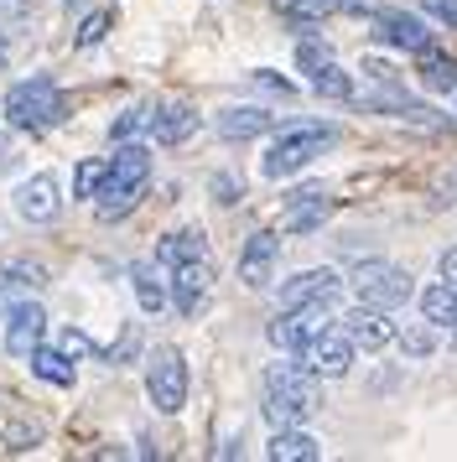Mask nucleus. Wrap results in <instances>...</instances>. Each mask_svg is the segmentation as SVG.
Instances as JSON below:
<instances>
[{"label":"nucleus","mask_w":457,"mask_h":462,"mask_svg":"<svg viewBox=\"0 0 457 462\" xmlns=\"http://www.w3.org/2000/svg\"><path fill=\"white\" fill-rule=\"evenodd\" d=\"M145 188H151V151L141 141H115V156H104V182L94 192L104 224H120L125 213L141 208Z\"/></svg>","instance_id":"obj_1"},{"label":"nucleus","mask_w":457,"mask_h":462,"mask_svg":"<svg viewBox=\"0 0 457 462\" xmlns=\"http://www.w3.org/2000/svg\"><path fill=\"white\" fill-rule=\"evenodd\" d=\"M266 420L270 426H302L322 411V379L302 358H281L266 369Z\"/></svg>","instance_id":"obj_2"},{"label":"nucleus","mask_w":457,"mask_h":462,"mask_svg":"<svg viewBox=\"0 0 457 462\" xmlns=\"http://www.w3.org/2000/svg\"><path fill=\"white\" fill-rule=\"evenodd\" d=\"M338 141V125H328V120H302V125H286L275 141L266 146V162H260V171H266L270 182H281V177H296L302 167H312L322 151Z\"/></svg>","instance_id":"obj_3"},{"label":"nucleus","mask_w":457,"mask_h":462,"mask_svg":"<svg viewBox=\"0 0 457 462\" xmlns=\"http://www.w3.org/2000/svg\"><path fill=\"white\" fill-rule=\"evenodd\" d=\"M68 109H73V99L52 79H21L5 94V120L21 130H52L68 120Z\"/></svg>","instance_id":"obj_4"},{"label":"nucleus","mask_w":457,"mask_h":462,"mask_svg":"<svg viewBox=\"0 0 457 462\" xmlns=\"http://www.w3.org/2000/svg\"><path fill=\"white\" fill-rule=\"evenodd\" d=\"M349 286L353 296L364 301V307H379V312H395V307H406L415 296V281L411 271H400L390 260H359L349 271Z\"/></svg>","instance_id":"obj_5"},{"label":"nucleus","mask_w":457,"mask_h":462,"mask_svg":"<svg viewBox=\"0 0 457 462\" xmlns=\"http://www.w3.org/2000/svg\"><path fill=\"white\" fill-rule=\"evenodd\" d=\"M187 358L182 348H156L151 354V364H145V395H151V405L162 411V416H182V405H187Z\"/></svg>","instance_id":"obj_6"},{"label":"nucleus","mask_w":457,"mask_h":462,"mask_svg":"<svg viewBox=\"0 0 457 462\" xmlns=\"http://www.w3.org/2000/svg\"><path fill=\"white\" fill-rule=\"evenodd\" d=\"M328 312H332V307H281V312H275V322L266 328V337L281 348V354L296 358V354L312 343V337H317V333L332 322Z\"/></svg>","instance_id":"obj_7"},{"label":"nucleus","mask_w":457,"mask_h":462,"mask_svg":"<svg viewBox=\"0 0 457 462\" xmlns=\"http://www.w3.org/2000/svg\"><path fill=\"white\" fill-rule=\"evenodd\" d=\"M353 354H359V348L349 343V333H343L338 322H328V328L312 337V343H307L296 358H302V364H307L317 379H343V374L353 369Z\"/></svg>","instance_id":"obj_8"},{"label":"nucleus","mask_w":457,"mask_h":462,"mask_svg":"<svg viewBox=\"0 0 457 462\" xmlns=\"http://www.w3.org/2000/svg\"><path fill=\"white\" fill-rule=\"evenodd\" d=\"M338 296H343V275L332 265H312L281 281V307H332Z\"/></svg>","instance_id":"obj_9"},{"label":"nucleus","mask_w":457,"mask_h":462,"mask_svg":"<svg viewBox=\"0 0 457 462\" xmlns=\"http://www.w3.org/2000/svg\"><path fill=\"white\" fill-rule=\"evenodd\" d=\"M11 203H16V213L26 224H52L62 213V182L52 171H32V177L11 192Z\"/></svg>","instance_id":"obj_10"},{"label":"nucleus","mask_w":457,"mask_h":462,"mask_svg":"<svg viewBox=\"0 0 457 462\" xmlns=\"http://www.w3.org/2000/svg\"><path fill=\"white\" fill-rule=\"evenodd\" d=\"M166 281H172V307H177V317H198L208 307V291H213V265H208V254H198V260H182Z\"/></svg>","instance_id":"obj_11"},{"label":"nucleus","mask_w":457,"mask_h":462,"mask_svg":"<svg viewBox=\"0 0 457 462\" xmlns=\"http://www.w3.org/2000/svg\"><path fill=\"white\" fill-rule=\"evenodd\" d=\"M374 42L400 47V52H421V47H432L436 37L415 11H390V5H379V11H374Z\"/></svg>","instance_id":"obj_12"},{"label":"nucleus","mask_w":457,"mask_h":462,"mask_svg":"<svg viewBox=\"0 0 457 462\" xmlns=\"http://www.w3.org/2000/svg\"><path fill=\"white\" fill-rule=\"evenodd\" d=\"M275 260H281V234L275 229H255L239 250V281L249 291H266L275 281Z\"/></svg>","instance_id":"obj_13"},{"label":"nucleus","mask_w":457,"mask_h":462,"mask_svg":"<svg viewBox=\"0 0 457 462\" xmlns=\"http://www.w3.org/2000/svg\"><path fill=\"white\" fill-rule=\"evenodd\" d=\"M338 328L349 333V343L359 348V354H379V348H390L395 343V322H390V312H379V307H353V312H343L338 317Z\"/></svg>","instance_id":"obj_14"},{"label":"nucleus","mask_w":457,"mask_h":462,"mask_svg":"<svg viewBox=\"0 0 457 462\" xmlns=\"http://www.w3.org/2000/svg\"><path fill=\"white\" fill-rule=\"evenodd\" d=\"M332 213V198L322 188H296L286 198V213H281V234H312L322 229Z\"/></svg>","instance_id":"obj_15"},{"label":"nucleus","mask_w":457,"mask_h":462,"mask_svg":"<svg viewBox=\"0 0 457 462\" xmlns=\"http://www.w3.org/2000/svg\"><path fill=\"white\" fill-rule=\"evenodd\" d=\"M0 322H5V348L21 354V358L32 354V348L42 343V333H47V312H42L37 301H11Z\"/></svg>","instance_id":"obj_16"},{"label":"nucleus","mask_w":457,"mask_h":462,"mask_svg":"<svg viewBox=\"0 0 457 462\" xmlns=\"http://www.w3.org/2000/svg\"><path fill=\"white\" fill-rule=\"evenodd\" d=\"M198 254H208V234L198 229V224H187V229H166L162 239H156V254H151V260L172 275L182 260H198Z\"/></svg>","instance_id":"obj_17"},{"label":"nucleus","mask_w":457,"mask_h":462,"mask_svg":"<svg viewBox=\"0 0 457 462\" xmlns=\"http://www.w3.org/2000/svg\"><path fill=\"white\" fill-rule=\"evenodd\" d=\"M130 286H135V301H141L145 317H162L172 307V281L156 260H141V265H130Z\"/></svg>","instance_id":"obj_18"},{"label":"nucleus","mask_w":457,"mask_h":462,"mask_svg":"<svg viewBox=\"0 0 457 462\" xmlns=\"http://www.w3.org/2000/svg\"><path fill=\"white\" fill-rule=\"evenodd\" d=\"M192 130H198V109L177 99V105H156V115H151V130H145V135H151L156 146H182Z\"/></svg>","instance_id":"obj_19"},{"label":"nucleus","mask_w":457,"mask_h":462,"mask_svg":"<svg viewBox=\"0 0 457 462\" xmlns=\"http://www.w3.org/2000/svg\"><path fill=\"white\" fill-rule=\"evenodd\" d=\"M415 79H421V88L426 94H452L457 88V58L452 52H442V47H421L415 52Z\"/></svg>","instance_id":"obj_20"},{"label":"nucleus","mask_w":457,"mask_h":462,"mask_svg":"<svg viewBox=\"0 0 457 462\" xmlns=\"http://www.w3.org/2000/svg\"><path fill=\"white\" fill-rule=\"evenodd\" d=\"M213 125H219L224 141H255V135H270V130H275V115L260 109V105H239V109H224Z\"/></svg>","instance_id":"obj_21"},{"label":"nucleus","mask_w":457,"mask_h":462,"mask_svg":"<svg viewBox=\"0 0 457 462\" xmlns=\"http://www.w3.org/2000/svg\"><path fill=\"white\" fill-rule=\"evenodd\" d=\"M266 457L270 462H317L322 457V441L312 437V431H302V426H275Z\"/></svg>","instance_id":"obj_22"},{"label":"nucleus","mask_w":457,"mask_h":462,"mask_svg":"<svg viewBox=\"0 0 457 462\" xmlns=\"http://www.w3.org/2000/svg\"><path fill=\"white\" fill-rule=\"evenodd\" d=\"M338 11H343V0H275V16L291 22V32H317Z\"/></svg>","instance_id":"obj_23"},{"label":"nucleus","mask_w":457,"mask_h":462,"mask_svg":"<svg viewBox=\"0 0 457 462\" xmlns=\"http://www.w3.org/2000/svg\"><path fill=\"white\" fill-rule=\"evenodd\" d=\"M26 358H32V374H37L42 384H52V390H73L79 369H73V358L62 354V348H47V343H37Z\"/></svg>","instance_id":"obj_24"},{"label":"nucleus","mask_w":457,"mask_h":462,"mask_svg":"<svg viewBox=\"0 0 457 462\" xmlns=\"http://www.w3.org/2000/svg\"><path fill=\"white\" fill-rule=\"evenodd\" d=\"M421 317L432 322L436 333H442V328L452 333V322H457V286L452 281H432V286L421 291Z\"/></svg>","instance_id":"obj_25"},{"label":"nucleus","mask_w":457,"mask_h":462,"mask_svg":"<svg viewBox=\"0 0 457 462\" xmlns=\"http://www.w3.org/2000/svg\"><path fill=\"white\" fill-rule=\"evenodd\" d=\"M151 115H156V99H135L130 109H120L109 120V141H141L145 130H151Z\"/></svg>","instance_id":"obj_26"},{"label":"nucleus","mask_w":457,"mask_h":462,"mask_svg":"<svg viewBox=\"0 0 457 462\" xmlns=\"http://www.w3.org/2000/svg\"><path fill=\"white\" fill-rule=\"evenodd\" d=\"M312 94H317V99H332V105H349L353 99V73H343L338 58H332V63H322L317 73H312Z\"/></svg>","instance_id":"obj_27"},{"label":"nucleus","mask_w":457,"mask_h":462,"mask_svg":"<svg viewBox=\"0 0 457 462\" xmlns=\"http://www.w3.org/2000/svg\"><path fill=\"white\" fill-rule=\"evenodd\" d=\"M141 348H145L141 322H125L120 337H115L109 348H99V358H104V364H115V369H125V364H135V358H141Z\"/></svg>","instance_id":"obj_28"},{"label":"nucleus","mask_w":457,"mask_h":462,"mask_svg":"<svg viewBox=\"0 0 457 462\" xmlns=\"http://www.w3.org/2000/svg\"><path fill=\"white\" fill-rule=\"evenodd\" d=\"M395 343H400L406 358H432L436 354V328L421 317V322H411V328H395Z\"/></svg>","instance_id":"obj_29"},{"label":"nucleus","mask_w":457,"mask_h":462,"mask_svg":"<svg viewBox=\"0 0 457 462\" xmlns=\"http://www.w3.org/2000/svg\"><path fill=\"white\" fill-rule=\"evenodd\" d=\"M99 182H104V156H83L79 171H73V198H79V203H94Z\"/></svg>","instance_id":"obj_30"},{"label":"nucleus","mask_w":457,"mask_h":462,"mask_svg":"<svg viewBox=\"0 0 457 462\" xmlns=\"http://www.w3.org/2000/svg\"><path fill=\"white\" fill-rule=\"evenodd\" d=\"M322 63H332V47L322 42V37H317V32H302V42H296V68H302V73H317V68Z\"/></svg>","instance_id":"obj_31"},{"label":"nucleus","mask_w":457,"mask_h":462,"mask_svg":"<svg viewBox=\"0 0 457 462\" xmlns=\"http://www.w3.org/2000/svg\"><path fill=\"white\" fill-rule=\"evenodd\" d=\"M0 271L16 281V291H42V286H47V271H42L37 260H11V265H0Z\"/></svg>","instance_id":"obj_32"},{"label":"nucleus","mask_w":457,"mask_h":462,"mask_svg":"<svg viewBox=\"0 0 457 462\" xmlns=\"http://www.w3.org/2000/svg\"><path fill=\"white\" fill-rule=\"evenodd\" d=\"M208 192H213L219 208H234V203L245 198V182H239L234 171H213V177H208Z\"/></svg>","instance_id":"obj_33"},{"label":"nucleus","mask_w":457,"mask_h":462,"mask_svg":"<svg viewBox=\"0 0 457 462\" xmlns=\"http://www.w3.org/2000/svg\"><path fill=\"white\" fill-rule=\"evenodd\" d=\"M109 22H115L109 11H89V16H83V26H79V37H73V42H79V47H99V42H104V32H109Z\"/></svg>","instance_id":"obj_34"},{"label":"nucleus","mask_w":457,"mask_h":462,"mask_svg":"<svg viewBox=\"0 0 457 462\" xmlns=\"http://www.w3.org/2000/svg\"><path fill=\"white\" fill-rule=\"evenodd\" d=\"M58 348L68 358H99V348H94V337H83L79 328H62L58 333Z\"/></svg>","instance_id":"obj_35"},{"label":"nucleus","mask_w":457,"mask_h":462,"mask_svg":"<svg viewBox=\"0 0 457 462\" xmlns=\"http://www.w3.org/2000/svg\"><path fill=\"white\" fill-rule=\"evenodd\" d=\"M426 16L442 26H457V0H426Z\"/></svg>","instance_id":"obj_36"},{"label":"nucleus","mask_w":457,"mask_h":462,"mask_svg":"<svg viewBox=\"0 0 457 462\" xmlns=\"http://www.w3.org/2000/svg\"><path fill=\"white\" fill-rule=\"evenodd\" d=\"M364 73H369L374 84H400V79H395V68L379 63V58H369V63H364Z\"/></svg>","instance_id":"obj_37"},{"label":"nucleus","mask_w":457,"mask_h":462,"mask_svg":"<svg viewBox=\"0 0 457 462\" xmlns=\"http://www.w3.org/2000/svg\"><path fill=\"white\" fill-rule=\"evenodd\" d=\"M255 84L275 88V94H291V79H281V73H270V68H260V73H255Z\"/></svg>","instance_id":"obj_38"},{"label":"nucleus","mask_w":457,"mask_h":462,"mask_svg":"<svg viewBox=\"0 0 457 462\" xmlns=\"http://www.w3.org/2000/svg\"><path fill=\"white\" fill-rule=\"evenodd\" d=\"M436 271H442V281H452V286H457V250H442Z\"/></svg>","instance_id":"obj_39"},{"label":"nucleus","mask_w":457,"mask_h":462,"mask_svg":"<svg viewBox=\"0 0 457 462\" xmlns=\"http://www.w3.org/2000/svg\"><path fill=\"white\" fill-rule=\"evenodd\" d=\"M11 301H16V281L0 271V317H5V307H11Z\"/></svg>","instance_id":"obj_40"},{"label":"nucleus","mask_w":457,"mask_h":462,"mask_svg":"<svg viewBox=\"0 0 457 462\" xmlns=\"http://www.w3.org/2000/svg\"><path fill=\"white\" fill-rule=\"evenodd\" d=\"M16 11L21 16H32V11H42V0H16Z\"/></svg>","instance_id":"obj_41"},{"label":"nucleus","mask_w":457,"mask_h":462,"mask_svg":"<svg viewBox=\"0 0 457 462\" xmlns=\"http://www.w3.org/2000/svg\"><path fill=\"white\" fill-rule=\"evenodd\" d=\"M5 58H11V37H0V63H5Z\"/></svg>","instance_id":"obj_42"},{"label":"nucleus","mask_w":457,"mask_h":462,"mask_svg":"<svg viewBox=\"0 0 457 462\" xmlns=\"http://www.w3.org/2000/svg\"><path fill=\"white\" fill-rule=\"evenodd\" d=\"M452 337H457V322H452Z\"/></svg>","instance_id":"obj_43"},{"label":"nucleus","mask_w":457,"mask_h":462,"mask_svg":"<svg viewBox=\"0 0 457 462\" xmlns=\"http://www.w3.org/2000/svg\"><path fill=\"white\" fill-rule=\"evenodd\" d=\"M452 94H457V88H452Z\"/></svg>","instance_id":"obj_44"}]
</instances>
